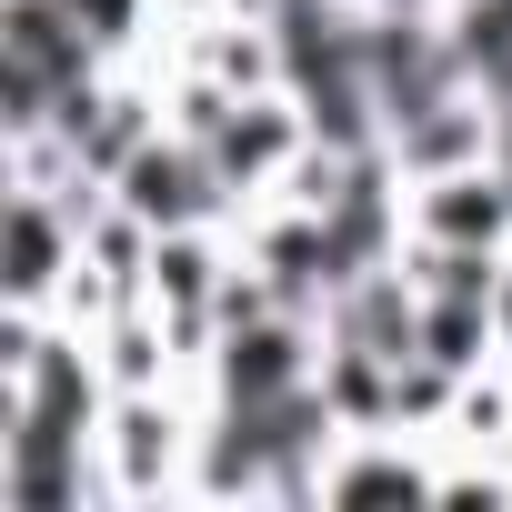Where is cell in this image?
<instances>
[{
    "instance_id": "6da1fadb",
    "label": "cell",
    "mask_w": 512,
    "mask_h": 512,
    "mask_svg": "<svg viewBox=\"0 0 512 512\" xmlns=\"http://www.w3.org/2000/svg\"><path fill=\"white\" fill-rule=\"evenodd\" d=\"M211 191H221V171H211V151H191V141H141V151L121 161V211H141L151 231H191V221L211 211Z\"/></svg>"
},
{
    "instance_id": "7a4b0ae2",
    "label": "cell",
    "mask_w": 512,
    "mask_h": 512,
    "mask_svg": "<svg viewBox=\"0 0 512 512\" xmlns=\"http://www.w3.org/2000/svg\"><path fill=\"white\" fill-rule=\"evenodd\" d=\"M302 382H312V362H302V322L262 312V322L221 332V402H282V392H302Z\"/></svg>"
},
{
    "instance_id": "3957f363",
    "label": "cell",
    "mask_w": 512,
    "mask_h": 512,
    "mask_svg": "<svg viewBox=\"0 0 512 512\" xmlns=\"http://www.w3.org/2000/svg\"><path fill=\"white\" fill-rule=\"evenodd\" d=\"M71 262H81V231L61 221V201H51V191H21V201H11V302L31 312Z\"/></svg>"
},
{
    "instance_id": "277c9868",
    "label": "cell",
    "mask_w": 512,
    "mask_h": 512,
    "mask_svg": "<svg viewBox=\"0 0 512 512\" xmlns=\"http://www.w3.org/2000/svg\"><path fill=\"white\" fill-rule=\"evenodd\" d=\"M422 221H432V241H472V251H492L502 241V221H512V171H442L432 181V201H422Z\"/></svg>"
},
{
    "instance_id": "5b68a950",
    "label": "cell",
    "mask_w": 512,
    "mask_h": 512,
    "mask_svg": "<svg viewBox=\"0 0 512 512\" xmlns=\"http://www.w3.org/2000/svg\"><path fill=\"white\" fill-rule=\"evenodd\" d=\"M422 352H432L442 372H472V362L492 352V302H472V292H422Z\"/></svg>"
},
{
    "instance_id": "8992f818",
    "label": "cell",
    "mask_w": 512,
    "mask_h": 512,
    "mask_svg": "<svg viewBox=\"0 0 512 512\" xmlns=\"http://www.w3.org/2000/svg\"><path fill=\"white\" fill-rule=\"evenodd\" d=\"M322 492L332 502H412V492H442L412 452H352V462H322Z\"/></svg>"
},
{
    "instance_id": "52a82bcc",
    "label": "cell",
    "mask_w": 512,
    "mask_h": 512,
    "mask_svg": "<svg viewBox=\"0 0 512 512\" xmlns=\"http://www.w3.org/2000/svg\"><path fill=\"white\" fill-rule=\"evenodd\" d=\"M151 292H161V302H181V312L221 292V282H211V251H201L191 231H151Z\"/></svg>"
},
{
    "instance_id": "ba28073f",
    "label": "cell",
    "mask_w": 512,
    "mask_h": 512,
    "mask_svg": "<svg viewBox=\"0 0 512 512\" xmlns=\"http://www.w3.org/2000/svg\"><path fill=\"white\" fill-rule=\"evenodd\" d=\"M111 452H121V492H151L161 462H171V422H161V402H131L121 432H111Z\"/></svg>"
},
{
    "instance_id": "9c48e42d",
    "label": "cell",
    "mask_w": 512,
    "mask_h": 512,
    "mask_svg": "<svg viewBox=\"0 0 512 512\" xmlns=\"http://www.w3.org/2000/svg\"><path fill=\"white\" fill-rule=\"evenodd\" d=\"M61 11H71V21L91 31V41H121V31H131V11H141V0H61Z\"/></svg>"
},
{
    "instance_id": "30bf717a",
    "label": "cell",
    "mask_w": 512,
    "mask_h": 512,
    "mask_svg": "<svg viewBox=\"0 0 512 512\" xmlns=\"http://www.w3.org/2000/svg\"><path fill=\"white\" fill-rule=\"evenodd\" d=\"M492 332L512 342V272H502V292H492Z\"/></svg>"
},
{
    "instance_id": "8fae6325",
    "label": "cell",
    "mask_w": 512,
    "mask_h": 512,
    "mask_svg": "<svg viewBox=\"0 0 512 512\" xmlns=\"http://www.w3.org/2000/svg\"><path fill=\"white\" fill-rule=\"evenodd\" d=\"M362 11H422V0H362Z\"/></svg>"
}]
</instances>
